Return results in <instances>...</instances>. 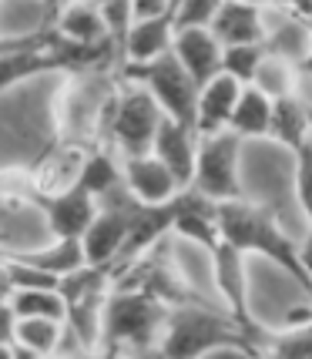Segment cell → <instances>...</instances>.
<instances>
[{
	"mask_svg": "<svg viewBox=\"0 0 312 359\" xmlns=\"http://www.w3.org/2000/svg\"><path fill=\"white\" fill-rule=\"evenodd\" d=\"M121 185H125V191L135 202L148 205V208L172 202L175 195L182 191L178 182L168 175V168L151 155L125 158V161H121Z\"/></svg>",
	"mask_w": 312,
	"mask_h": 359,
	"instance_id": "obj_9",
	"label": "cell"
},
{
	"mask_svg": "<svg viewBox=\"0 0 312 359\" xmlns=\"http://www.w3.org/2000/svg\"><path fill=\"white\" fill-rule=\"evenodd\" d=\"M242 94V84H235L232 78H212L205 88H198V101H195V138H208L229 128V114H232L235 101Z\"/></svg>",
	"mask_w": 312,
	"mask_h": 359,
	"instance_id": "obj_14",
	"label": "cell"
},
{
	"mask_svg": "<svg viewBox=\"0 0 312 359\" xmlns=\"http://www.w3.org/2000/svg\"><path fill=\"white\" fill-rule=\"evenodd\" d=\"M219 349H235V353H245L249 359H259L252 339L225 313L205 309L202 302L168 309L161 336H158L161 359H202Z\"/></svg>",
	"mask_w": 312,
	"mask_h": 359,
	"instance_id": "obj_2",
	"label": "cell"
},
{
	"mask_svg": "<svg viewBox=\"0 0 312 359\" xmlns=\"http://www.w3.org/2000/svg\"><path fill=\"white\" fill-rule=\"evenodd\" d=\"M64 343V323L50 319H17L14 326V346L31 353V356H47L57 353Z\"/></svg>",
	"mask_w": 312,
	"mask_h": 359,
	"instance_id": "obj_22",
	"label": "cell"
},
{
	"mask_svg": "<svg viewBox=\"0 0 312 359\" xmlns=\"http://www.w3.org/2000/svg\"><path fill=\"white\" fill-rule=\"evenodd\" d=\"M195 131L191 128H182L168 121V118H161V125H158V135L151 141V158H158L168 175H172L178 188H188L191 182V168H195Z\"/></svg>",
	"mask_w": 312,
	"mask_h": 359,
	"instance_id": "obj_13",
	"label": "cell"
},
{
	"mask_svg": "<svg viewBox=\"0 0 312 359\" xmlns=\"http://www.w3.org/2000/svg\"><path fill=\"white\" fill-rule=\"evenodd\" d=\"M161 111L151 101V94L125 81V88H118L114 94V108H111L108 121V151L118 148L125 158H141L151 155V141L161 125Z\"/></svg>",
	"mask_w": 312,
	"mask_h": 359,
	"instance_id": "obj_4",
	"label": "cell"
},
{
	"mask_svg": "<svg viewBox=\"0 0 312 359\" xmlns=\"http://www.w3.org/2000/svg\"><path fill=\"white\" fill-rule=\"evenodd\" d=\"M118 185H121V161H114L111 151H88L81 178H78L81 191L91 195L94 202H97V198H104Z\"/></svg>",
	"mask_w": 312,
	"mask_h": 359,
	"instance_id": "obj_21",
	"label": "cell"
},
{
	"mask_svg": "<svg viewBox=\"0 0 312 359\" xmlns=\"http://www.w3.org/2000/svg\"><path fill=\"white\" fill-rule=\"evenodd\" d=\"M172 14V0H135L131 4V24H141V20H158V17Z\"/></svg>",
	"mask_w": 312,
	"mask_h": 359,
	"instance_id": "obj_27",
	"label": "cell"
},
{
	"mask_svg": "<svg viewBox=\"0 0 312 359\" xmlns=\"http://www.w3.org/2000/svg\"><path fill=\"white\" fill-rule=\"evenodd\" d=\"M31 205L44 208L54 238H74V242H81V235L88 232V225L97 215V202L91 195H84L81 188H71L64 195H50V198H31Z\"/></svg>",
	"mask_w": 312,
	"mask_h": 359,
	"instance_id": "obj_11",
	"label": "cell"
},
{
	"mask_svg": "<svg viewBox=\"0 0 312 359\" xmlns=\"http://www.w3.org/2000/svg\"><path fill=\"white\" fill-rule=\"evenodd\" d=\"M172 57L195 88H205L212 78L222 74V47L208 31H175Z\"/></svg>",
	"mask_w": 312,
	"mask_h": 359,
	"instance_id": "obj_12",
	"label": "cell"
},
{
	"mask_svg": "<svg viewBox=\"0 0 312 359\" xmlns=\"http://www.w3.org/2000/svg\"><path fill=\"white\" fill-rule=\"evenodd\" d=\"M11 299V279H7V269L0 262V302H7Z\"/></svg>",
	"mask_w": 312,
	"mask_h": 359,
	"instance_id": "obj_29",
	"label": "cell"
},
{
	"mask_svg": "<svg viewBox=\"0 0 312 359\" xmlns=\"http://www.w3.org/2000/svg\"><path fill=\"white\" fill-rule=\"evenodd\" d=\"M172 14L158 17V20H141V24H131L125 37V47H121V61L125 67H141V64H151L158 57H165L172 50Z\"/></svg>",
	"mask_w": 312,
	"mask_h": 359,
	"instance_id": "obj_17",
	"label": "cell"
},
{
	"mask_svg": "<svg viewBox=\"0 0 312 359\" xmlns=\"http://www.w3.org/2000/svg\"><path fill=\"white\" fill-rule=\"evenodd\" d=\"M14 326L17 316L11 309V302H0V343H14Z\"/></svg>",
	"mask_w": 312,
	"mask_h": 359,
	"instance_id": "obj_28",
	"label": "cell"
},
{
	"mask_svg": "<svg viewBox=\"0 0 312 359\" xmlns=\"http://www.w3.org/2000/svg\"><path fill=\"white\" fill-rule=\"evenodd\" d=\"M269 111H272V101L266 94H259L255 88H242L232 114H229V128L225 131H232L238 141L259 138V135L269 131Z\"/></svg>",
	"mask_w": 312,
	"mask_h": 359,
	"instance_id": "obj_20",
	"label": "cell"
},
{
	"mask_svg": "<svg viewBox=\"0 0 312 359\" xmlns=\"http://www.w3.org/2000/svg\"><path fill=\"white\" fill-rule=\"evenodd\" d=\"M202 359H249L245 353H235V349H219V353H208Z\"/></svg>",
	"mask_w": 312,
	"mask_h": 359,
	"instance_id": "obj_30",
	"label": "cell"
},
{
	"mask_svg": "<svg viewBox=\"0 0 312 359\" xmlns=\"http://www.w3.org/2000/svg\"><path fill=\"white\" fill-rule=\"evenodd\" d=\"M208 34L219 47L262 44V17L259 4H219L215 17L208 24Z\"/></svg>",
	"mask_w": 312,
	"mask_h": 359,
	"instance_id": "obj_16",
	"label": "cell"
},
{
	"mask_svg": "<svg viewBox=\"0 0 312 359\" xmlns=\"http://www.w3.org/2000/svg\"><path fill=\"white\" fill-rule=\"evenodd\" d=\"M215 0H178L172 4V27L175 31H208L215 17Z\"/></svg>",
	"mask_w": 312,
	"mask_h": 359,
	"instance_id": "obj_25",
	"label": "cell"
},
{
	"mask_svg": "<svg viewBox=\"0 0 312 359\" xmlns=\"http://www.w3.org/2000/svg\"><path fill=\"white\" fill-rule=\"evenodd\" d=\"M0 359H14V343H0Z\"/></svg>",
	"mask_w": 312,
	"mask_h": 359,
	"instance_id": "obj_31",
	"label": "cell"
},
{
	"mask_svg": "<svg viewBox=\"0 0 312 359\" xmlns=\"http://www.w3.org/2000/svg\"><path fill=\"white\" fill-rule=\"evenodd\" d=\"M84 158H88L84 148L54 141L44 155L27 168V175H31V198H50V195H64V191L78 188Z\"/></svg>",
	"mask_w": 312,
	"mask_h": 359,
	"instance_id": "obj_8",
	"label": "cell"
},
{
	"mask_svg": "<svg viewBox=\"0 0 312 359\" xmlns=\"http://www.w3.org/2000/svg\"><path fill=\"white\" fill-rule=\"evenodd\" d=\"M0 255H4L7 262H14V266L37 269V272H44V276H50V279H57V282L84 266L81 242H74V238H57V242L47 245V249H20V245H7V249H0Z\"/></svg>",
	"mask_w": 312,
	"mask_h": 359,
	"instance_id": "obj_15",
	"label": "cell"
},
{
	"mask_svg": "<svg viewBox=\"0 0 312 359\" xmlns=\"http://www.w3.org/2000/svg\"><path fill=\"white\" fill-rule=\"evenodd\" d=\"M212 255V269H215V285H219V296L225 302V316L232 319L235 326L242 329L255 346V356H259V343H262V329L252 323V309H249V276H245V255L235 252L232 245L219 242Z\"/></svg>",
	"mask_w": 312,
	"mask_h": 359,
	"instance_id": "obj_7",
	"label": "cell"
},
{
	"mask_svg": "<svg viewBox=\"0 0 312 359\" xmlns=\"http://www.w3.org/2000/svg\"><path fill=\"white\" fill-rule=\"evenodd\" d=\"M215 222H219V238L225 245H232L242 255H262L269 262H276L279 269H285L302 289H309L306 252L279 229L272 208L255 205L249 198L222 202L215 205Z\"/></svg>",
	"mask_w": 312,
	"mask_h": 359,
	"instance_id": "obj_1",
	"label": "cell"
},
{
	"mask_svg": "<svg viewBox=\"0 0 312 359\" xmlns=\"http://www.w3.org/2000/svg\"><path fill=\"white\" fill-rule=\"evenodd\" d=\"M165 316L168 309L158 306L155 299L141 296V292L111 289L104 299V309H101L94 359H131L158 349Z\"/></svg>",
	"mask_w": 312,
	"mask_h": 359,
	"instance_id": "obj_3",
	"label": "cell"
},
{
	"mask_svg": "<svg viewBox=\"0 0 312 359\" xmlns=\"http://www.w3.org/2000/svg\"><path fill=\"white\" fill-rule=\"evenodd\" d=\"M11 309L17 319H50V323H64V302L57 289H20L11 292Z\"/></svg>",
	"mask_w": 312,
	"mask_h": 359,
	"instance_id": "obj_23",
	"label": "cell"
},
{
	"mask_svg": "<svg viewBox=\"0 0 312 359\" xmlns=\"http://www.w3.org/2000/svg\"><path fill=\"white\" fill-rule=\"evenodd\" d=\"M238 148H242V141L235 138L232 131H219V135L198 138V144H195V168H191L188 188L215 205L245 198V191L238 185Z\"/></svg>",
	"mask_w": 312,
	"mask_h": 359,
	"instance_id": "obj_5",
	"label": "cell"
},
{
	"mask_svg": "<svg viewBox=\"0 0 312 359\" xmlns=\"http://www.w3.org/2000/svg\"><path fill=\"white\" fill-rule=\"evenodd\" d=\"M125 81L138 84L151 94V101L158 104V111L182 128L195 125V101H198V88L191 84L185 71L178 67V61L172 57V50L165 57H158L151 64L141 67H125Z\"/></svg>",
	"mask_w": 312,
	"mask_h": 359,
	"instance_id": "obj_6",
	"label": "cell"
},
{
	"mask_svg": "<svg viewBox=\"0 0 312 359\" xmlns=\"http://www.w3.org/2000/svg\"><path fill=\"white\" fill-rule=\"evenodd\" d=\"M309 155H312L309 144L296 151V195H299V208L306 215H309V165H312Z\"/></svg>",
	"mask_w": 312,
	"mask_h": 359,
	"instance_id": "obj_26",
	"label": "cell"
},
{
	"mask_svg": "<svg viewBox=\"0 0 312 359\" xmlns=\"http://www.w3.org/2000/svg\"><path fill=\"white\" fill-rule=\"evenodd\" d=\"M262 44H242V47H222V74L232 78L235 84L249 88L255 78V67L262 61Z\"/></svg>",
	"mask_w": 312,
	"mask_h": 359,
	"instance_id": "obj_24",
	"label": "cell"
},
{
	"mask_svg": "<svg viewBox=\"0 0 312 359\" xmlns=\"http://www.w3.org/2000/svg\"><path fill=\"white\" fill-rule=\"evenodd\" d=\"M172 235L175 238H188V242H198L212 252L219 245V222H215V202L202 198L198 191L182 188L172 198Z\"/></svg>",
	"mask_w": 312,
	"mask_h": 359,
	"instance_id": "obj_10",
	"label": "cell"
},
{
	"mask_svg": "<svg viewBox=\"0 0 312 359\" xmlns=\"http://www.w3.org/2000/svg\"><path fill=\"white\" fill-rule=\"evenodd\" d=\"M266 135L276 138L279 144H285L292 155H296L299 148H306L309 144V97L289 94V97L272 101Z\"/></svg>",
	"mask_w": 312,
	"mask_h": 359,
	"instance_id": "obj_18",
	"label": "cell"
},
{
	"mask_svg": "<svg viewBox=\"0 0 312 359\" xmlns=\"http://www.w3.org/2000/svg\"><path fill=\"white\" fill-rule=\"evenodd\" d=\"M50 31L57 34L61 41L78 44V47H94V44H104V41H108V37H104L101 14H97V4H71V7H57V11H54Z\"/></svg>",
	"mask_w": 312,
	"mask_h": 359,
	"instance_id": "obj_19",
	"label": "cell"
},
{
	"mask_svg": "<svg viewBox=\"0 0 312 359\" xmlns=\"http://www.w3.org/2000/svg\"><path fill=\"white\" fill-rule=\"evenodd\" d=\"M7 245H11V235H7L4 229H0V249H7Z\"/></svg>",
	"mask_w": 312,
	"mask_h": 359,
	"instance_id": "obj_32",
	"label": "cell"
}]
</instances>
